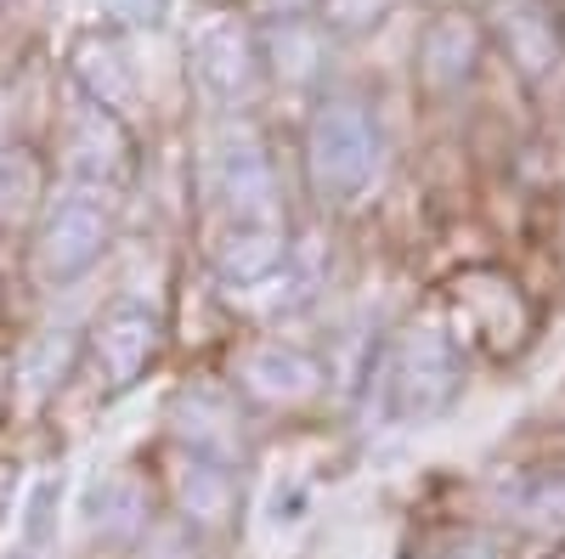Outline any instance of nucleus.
<instances>
[{"label":"nucleus","instance_id":"f257e3e1","mask_svg":"<svg viewBox=\"0 0 565 559\" xmlns=\"http://www.w3.org/2000/svg\"><path fill=\"white\" fill-rule=\"evenodd\" d=\"M300 175L322 209L356 204L380 175V119L351 90H322L300 130Z\"/></svg>","mask_w":565,"mask_h":559},{"label":"nucleus","instance_id":"f03ea898","mask_svg":"<svg viewBox=\"0 0 565 559\" xmlns=\"http://www.w3.org/2000/svg\"><path fill=\"white\" fill-rule=\"evenodd\" d=\"M114 244H119L114 193H97V186L68 181L63 193H45V204L34 215L29 266H34V277L45 289H74L108 260Z\"/></svg>","mask_w":565,"mask_h":559},{"label":"nucleus","instance_id":"7ed1b4c3","mask_svg":"<svg viewBox=\"0 0 565 559\" xmlns=\"http://www.w3.org/2000/svg\"><path fill=\"white\" fill-rule=\"evenodd\" d=\"M159 351H164L159 311H148L141 300H114L90 316V329L79 334V379L97 385L103 401H119L148 379Z\"/></svg>","mask_w":565,"mask_h":559},{"label":"nucleus","instance_id":"20e7f679","mask_svg":"<svg viewBox=\"0 0 565 559\" xmlns=\"http://www.w3.org/2000/svg\"><path fill=\"white\" fill-rule=\"evenodd\" d=\"M186 68L199 90L221 114H249L266 90V57H260V29L238 12H221L186 34Z\"/></svg>","mask_w":565,"mask_h":559},{"label":"nucleus","instance_id":"39448f33","mask_svg":"<svg viewBox=\"0 0 565 559\" xmlns=\"http://www.w3.org/2000/svg\"><path fill=\"white\" fill-rule=\"evenodd\" d=\"M210 198L226 209V226H255V221H282L277 204V164L266 136L249 125V114L226 119L221 136L210 142Z\"/></svg>","mask_w":565,"mask_h":559},{"label":"nucleus","instance_id":"423d86ee","mask_svg":"<svg viewBox=\"0 0 565 559\" xmlns=\"http://www.w3.org/2000/svg\"><path fill=\"white\" fill-rule=\"evenodd\" d=\"M226 385L238 390V401H255V407H271V412H300L328 390V367L295 340H266L260 334V340H244L232 351Z\"/></svg>","mask_w":565,"mask_h":559},{"label":"nucleus","instance_id":"0eeeda50","mask_svg":"<svg viewBox=\"0 0 565 559\" xmlns=\"http://www.w3.org/2000/svg\"><path fill=\"white\" fill-rule=\"evenodd\" d=\"M170 447H186V452H204V458H221V463H238L249 458V424H244V401L232 385H215V379H199V385H181L170 396Z\"/></svg>","mask_w":565,"mask_h":559},{"label":"nucleus","instance_id":"6e6552de","mask_svg":"<svg viewBox=\"0 0 565 559\" xmlns=\"http://www.w3.org/2000/svg\"><path fill=\"white\" fill-rule=\"evenodd\" d=\"M164 503L181 515V526L193 531H226L244 508V481H238V463H221V458H204V452H186V447H170V463H164Z\"/></svg>","mask_w":565,"mask_h":559},{"label":"nucleus","instance_id":"1a4fd4ad","mask_svg":"<svg viewBox=\"0 0 565 559\" xmlns=\"http://www.w3.org/2000/svg\"><path fill=\"white\" fill-rule=\"evenodd\" d=\"M63 164H68V181L79 186H97V193H119L136 170V142L119 114L97 108V103H74V114L63 119Z\"/></svg>","mask_w":565,"mask_h":559},{"label":"nucleus","instance_id":"9d476101","mask_svg":"<svg viewBox=\"0 0 565 559\" xmlns=\"http://www.w3.org/2000/svg\"><path fill=\"white\" fill-rule=\"evenodd\" d=\"M380 379H385V407L391 418H424L447 401V345L436 334H402L380 356Z\"/></svg>","mask_w":565,"mask_h":559},{"label":"nucleus","instance_id":"9b49d317","mask_svg":"<svg viewBox=\"0 0 565 559\" xmlns=\"http://www.w3.org/2000/svg\"><path fill=\"white\" fill-rule=\"evenodd\" d=\"M68 79L79 85V97L85 103H97V108H108V114H130V103H136V90H141V74H136V63H130V45H125V34H114V29H85L74 45H68Z\"/></svg>","mask_w":565,"mask_h":559},{"label":"nucleus","instance_id":"f8f14e48","mask_svg":"<svg viewBox=\"0 0 565 559\" xmlns=\"http://www.w3.org/2000/svg\"><path fill=\"white\" fill-rule=\"evenodd\" d=\"M295 249L289 221H255V226H226L221 244L210 249V266L221 277V289H266L282 271Z\"/></svg>","mask_w":565,"mask_h":559},{"label":"nucleus","instance_id":"ddd939ff","mask_svg":"<svg viewBox=\"0 0 565 559\" xmlns=\"http://www.w3.org/2000/svg\"><path fill=\"white\" fill-rule=\"evenodd\" d=\"M79 379V334L40 329L12 351V407H52Z\"/></svg>","mask_w":565,"mask_h":559},{"label":"nucleus","instance_id":"4468645a","mask_svg":"<svg viewBox=\"0 0 565 559\" xmlns=\"http://www.w3.org/2000/svg\"><path fill=\"white\" fill-rule=\"evenodd\" d=\"M85 520L103 542H141L153 526V486L130 470H114L97 492H90Z\"/></svg>","mask_w":565,"mask_h":559},{"label":"nucleus","instance_id":"2eb2a0df","mask_svg":"<svg viewBox=\"0 0 565 559\" xmlns=\"http://www.w3.org/2000/svg\"><path fill=\"white\" fill-rule=\"evenodd\" d=\"M40 204H45V193H40V164H34V153L0 142V215L40 209Z\"/></svg>","mask_w":565,"mask_h":559},{"label":"nucleus","instance_id":"dca6fc26","mask_svg":"<svg viewBox=\"0 0 565 559\" xmlns=\"http://www.w3.org/2000/svg\"><path fill=\"white\" fill-rule=\"evenodd\" d=\"M391 7H396V0H317V7H311V23H317L322 34L351 40V34L380 29Z\"/></svg>","mask_w":565,"mask_h":559},{"label":"nucleus","instance_id":"f3484780","mask_svg":"<svg viewBox=\"0 0 565 559\" xmlns=\"http://www.w3.org/2000/svg\"><path fill=\"white\" fill-rule=\"evenodd\" d=\"M175 0H97L103 29L114 34H141V29H164Z\"/></svg>","mask_w":565,"mask_h":559},{"label":"nucleus","instance_id":"a211bd4d","mask_svg":"<svg viewBox=\"0 0 565 559\" xmlns=\"http://www.w3.org/2000/svg\"><path fill=\"white\" fill-rule=\"evenodd\" d=\"M12 412V351H0V424Z\"/></svg>","mask_w":565,"mask_h":559},{"label":"nucleus","instance_id":"6ab92c4d","mask_svg":"<svg viewBox=\"0 0 565 559\" xmlns=\"http://www.w3.org/2000/svg\"><path fill=\"white\" fill-rule=\"evenodd\" d=\"M18 559H40V553H29V548H23V553H18Z\"/></svg>","mask_w":565,"mask_h":559}]
</instances>
